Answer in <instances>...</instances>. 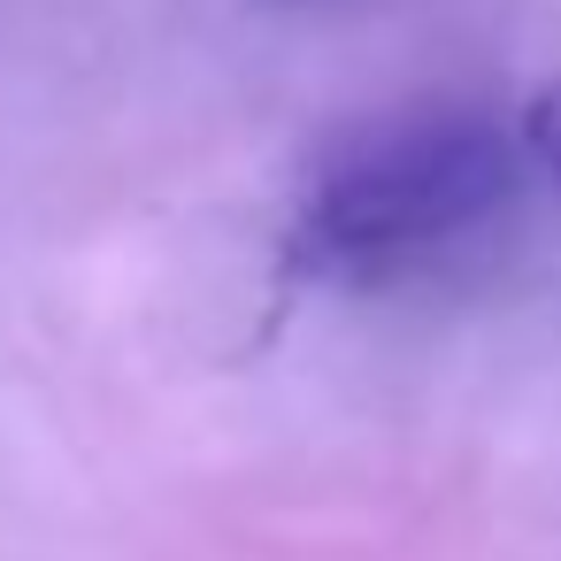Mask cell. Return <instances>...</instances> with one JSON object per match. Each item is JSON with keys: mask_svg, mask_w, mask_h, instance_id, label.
Segmentation results:
<instances>
[{"mask_svg": "<svg viewBox=\"0 0 561 561\" xmlns=\"http://www.w3.org/2000/svg\"><path fill=\"white\" fill-rule=\"evenodd\" d=\"M515 154H530L553 185H561V78H546L530 101H523V147Z\"/></svg>", "mask_w": 561, "mask_h": 561, "instance_id": "cell-2", "label": "cell"}, {"mask_svg": "<svg viewBox=\"0 0 561 561\" xmlns=\"http://www.w3.org/2000/svg\"><path fill=\"white\" fill-rule=\"evenodd\" d=\"M515 170V139L484 116H408L362 131L308 185L293 254L316 277H392L400 262L492 224Z\"/></svg>", "mask_w": 561, "mask_h": 561, "instance_id": "cell-1", "label": "cell"}]
</instances>
